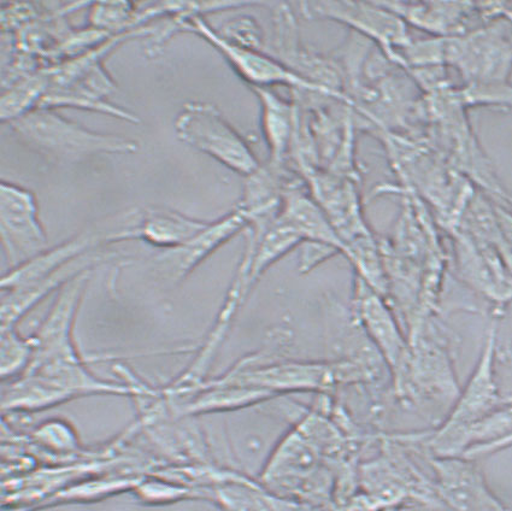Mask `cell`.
<instances>
[{"label": "cell", "mask_w": 512, "mask_h": 511, "mask_svg": "<svg viewBox=\"0 0 512 511\" xmlns=\"http://www.w3.org/2000/svg\"><path fill=\"white\" fill-rule=\"evenodd\" d=\"M209 223L173 209L147 208L140 211L134 239L144 240L147 244L164 250L173 249L196 237Z\"/></svg>", "instance_id": "obj_16"}, {"label": "cell", "mask_w": 512, "mask_h": 511, "mask_svg": "<svg viewBox=\"0 0 512 511\" xmlns=\"http://www.w3.org/2000/svg\"><path fill=\"white\" fill-rule=\"evenodd\" d=\"M510 29L511 22L505 15L468 34L443 38L444 67L456 69L463 84L510 82Z\"/></svg>", "instance_id": "obj_5"}, {"label": "cell", "mask_w": 512, "mask_h": 511, "mask_svg": "<svg viewBox=\"0 0 512 511\" xmlns=\"http://www.w3.org/2000/svg\"><path fill=\"white\" fill-rule=\"evenodd\" d=\"M445 511H509L494 495L474 460L427 456Z\"/></svg>", "instance_id": "obj_12"}, {"label": "cell", "mask_w": 512, "mask_h": 511, "mask_svg": "<svg viewBox=\"0 0 512 511\" xmlns=\"http://www.w3.org/2000/svg\"><path fill=\"white\" fill-rule=\"evenodd\" d=\"M162 13H164L162 5L137 15L134 13V5L129 2L96 3L91 9L90 23L93 29L100 32H114L116 29L123 32L125 28L134 25L137 21H144Z\"/></svg>", "instance_id": "obj_18"}, {"label": "cell", "mask_w": 512, "mask_h": 511, "mask_svg": "<svg viewBox=\"0 0 512 511\" xmlns=\"http://www.w3.org/2000/svg\"><path fill=\"white\" fill-rule=\"evenodd\" d=\"M382 7L398 15L406 25L435 38L468 34L494 20L505 17V3L473 2H382Z\"/></svg>", "instance_id": "obj_10"}, {"label": "cell", "mask_w": 512, "mask_h": 511, "mask_svg": "<svg viewBox=\"0 0 512 511\" xmlns=\"http://www.w3.org/2000/svg\"><path fill=\"white\" fill-rule=\"evenodd\" d=\"M261 104V128L273 167H284L296 135L299 107L296 99L282 98L272 88L250 87Z\"/></svg>", "instance_id": "obj_15"}, {"label": "cell", "mask_w": 512, "mask_h": 511, "mask_svg": "<svg viewBox=\"0 0 512 511\" xmlns=\"http://www.w3.org/2000/svg\"><path fill=\"white\" fill-rule=\"evenodd\" d=\"M180 32L197 34L198 37L207 41L217 52H220L229 66L249 87L287 86L297 93H308V95L322 96L339 102L326 88L293 72L270 52L241 48V46L229 43L205 21L204 16L186 17L182 22Z\"/></svg>", "instance_id": "obj_6"}, {"label": "cell", "mask_w": 512, "mask_h": 511, "mask_svg": "<svg viewBox=\"0 0 512 511\" xmlns=\"http://www.w3.org/2000/svg\"><path fill=\"white\" fill-rule=\"evenodd\" d=\"M512 446V436L502 440L497 444H493L490 446H486V448L472 449L466 452L463 457L469 458V460H478L480 457H486L496 452L503 451L505 449H509Z\"/></svg>", "instance_id": "obj_25"}, {"label": "cell", "mask_w": 512, "mask_h": 511, "mask_svg": "<svg viewBox=\"0 0 512 511\" xmlns=\"http://www.w3.org/2000/svg\"><path fill=\"white\" fill-rule=\"evenodd\" d=\"M310 195L325 211L341 242L347 248L358 239L373 236L364 221L360 180L317 169L304 176Z\"/></svg>", "instance_id": "obj_11"}, {"label": "cell", "mask_w": 512, "mask_h": 511, "mask_svg": "<svg viewBox=\"0 0 512 511\" xmlns=\"http://www.w3.org/2000/svg\"><path fill=\"white\" fill-rule=\"evenodd\" d=\"M38 442L60 452L74 451L78 448V438L68 424H64L61 420H52L41 425L34 433Z\"/></svg>", "instance_id": "obj_23"}, {"label": "cell", "mask_w": 512, "mask_h": 511, "mask_svg": "<svg viewBox=\"0 0 512 511\" xmlns=\"http://www.w3.org/2000/svg\"><path fill=\"white\" fill-rule=\"evenodd\" d=\"M494 209H496L500 231H502L505 243L512 251V210L498 203H494Z\"/></svg>", "instance_id": "obj_24"}, {"label": "cell", "mask_w": 512, "mask_h": 511, "mask_svg": "<svg viewBox=\"0 0 512 511\" xmlns=\"http://www.w3.org/2000/svg\"><path fill=\"white\" fill-rule=\"evenodd\" d=\"M506 17H508V19L511 22L510 39H511V43H512V9L509 11V13H508V15H506Z\"/></svg>", "instance_id": "obj_26"}, {"label": "cell", "mask_w": 512, "mask_h": 511, "mask_svg": "<svg viewBox=\"0 0 512 511\" xmlns=\"http://www.w3.org/2000/svg\"><path fill=\"white\" fill-rule=\"evenodd\" d=\"M33 357L31 339L21 337L15 326L2 327V378L3 380L21 377L29 367Z\"/></svg>", "instance_id": "obj_20"}, {"label": "cell", "mask_w": 512, "mask_h": 511, "mask_svg": "<svg viewBox=\"0 0 512 511\" xmlns=\"http://www.w3.org/2000/svg\"><path fill=\"white\" fill-rule=\"evenodd\" d=\"M502 316L492 311L479 361L449 415L433 430L417 433V436L415 433V443L425 449L427 456L462 457L467 451L470 428L503 403L497 380L499 322Z\"/></svg>", "instance_id": "obj_2"}, {"label": "cell", "mask_w": 512, "mask_h": 511, "mask_svg": "<svg viewBox=\"0 0 512 511\" xmlns=\"http://www.w3.org/2000/svg\"><path fill=\"white\" fill-rule=\"evenodd\" d=\"M217 32L223 39L241 46V48L264 51L263 29L250 16H241L238 19L231 20Z\"/></svg>", "instance_id": "obj_22"}, {"label": "cell", "mask_w": 512, "mask_h": 511, "mask_svg": "<svg viewBox=\"0 0 512 511\" xmlns=\"http://www.w3.org/2000/svg\"><path fill=\"white\" fill-rule=\"evenodd\" d=\"M299 7L308 19L331 20L349 27L353 33L372 41L398 67L400 54L413 43L408 25L380 2H315Z\"/></svg>", "instance_id": "obj_7"}, {"label": "cell", "mask_w": 512, "mask_h": 511, "mask_svg": "<svg viewBox=\"0 0 512 511\" xmlns=\"http://www.w3.org/2000/svg\"><path fill=\"white\" fill-rule=\"evenodd\" d=\"M410 350L403 367L392 377L394 396L437 427L461 395L452 340L441 322L431 317L408 337Z\"/></svg>", "instance_id": "obj_1"}, {"label": "cell", "mask_w": 512, "mask_h": 511, "mask_svg": "<svg viewBox=\"0 0 512 511\" xmlns=\"http://www.w3.org/2000/svg\"><path fill=\"white\" fill-rule=\"evenodd\" d=\"M141 501L147 504H172L185 499H210L205 491L194 490L192 487L175 485L160 480L139 481L133 490Z\"/></svg>", "instance_id": "obj_21"}, {"label": "cell", "mask_w": 512, "mask_h": 511, "mask_svg": "<svg viewBox=\"0 0 512 511\" xmlns=\"http://www.w3.org/2000/svg\"><path fill=\"white\" fill-rule=\"evenodd\" d=\"M0 237L10 270L50 249L34 193L8 181L0 185Z\"/></svg>", "instance_id": "obj_8"}, {"label": "cell", "mask_w": 512, "mask_h": 511, "mask_svg": "<svg viewBox=\"0 0 512 511\" xmlns=\"http://www.w3.org/2000/svg\"><path fill=\"white\" fill-rule=\"evenodd\" d=\"M50 75L46 69L23 76L4 88L2 96V122L9 123L39 108L41 99L49 91Z\"/></svg>", "instance_id": "obj_17"}, {"label": "cell", "mask_w": 512, "mask_h": 511, "mask_svg": "<svg viewBox=\"0 0 512 511\" xmlns=\"http://www.w3.org/2000/svg\"><path fill=\"white\" fill-rule=\"evenodd\" d=\"M9 126L23 145L57 163H75L99 155H132L139 150L133 139L91 131L56 109H34L9 122Z\"/></svg>", "instance_id": "obj_3"}, {"label": "cell", "mask_w": 512, "mask_h": 511, "mask_svg": "<svg viewBox=\"0 0 512 511\" xmlns=\"http://www.w3.org/2000/svg\"><path fill=\"white\" fill-rule=\"evenodd\" d=\"M249 214L239 207L221 219L210 222L204 231L185 244L164 250L156 256V270L163 278L179 283L190 275L200 263L207 260L223 244L231 240L235 234L245 231L250 226Z\"/></svg>", "instance_id": "obj_13"}, {"label": "cell", "mask_w": 512, "mask_h": 511, "mask_svg": "<svg viewBox=\"0 0 512 511\" xmlns=\"http://www.w3.org/2000/svg\"><path fill=\"white\" fill-rule=\"evenodd\" d=\"M174 128L182 143L214 158L222 166L245 178L262 167L243 135L214 104L187 102L176 116Z\"/></svg>", "instance_id": "obj_4"}, {"label": "cell", "mask_w": 512, "mask_h": 511, "mask_svg": "<svg viewBox=\"0 0 512 511\" xmlns=\"http://www.w3.org/2000/svg\"><path fill=\"white\" fill-rule=\"evenodd\" d=\"M356 304L363 330L390 368L392 379L408 358V336L385 297L364 283L360 276H356Z\"/></svg>", "instance_id": "obj_14"}, {"label": "cell", "mask_w": 512, "mask_h": 511, "mask_svg": "<svg viewBox=\"0 0 512 511\" xmlns=\"http://www.w3.org/2000/svg\"><path fill=\"white\" fill-rule=\"evenodd\" d=\"M455 95L464 109L493 107L512 109V84H463L455 86Z\"/></svg>", "instance_id": "obj_19"}, {"label": "cell", "mask_w": 512, "mask_h": 511, "mask_svg": "<svg viewBox=\"0 0 512 511\" xmlns=\"http://www.w3.org/2000/svg\"><path fill=\"white\" fill-rule=\"evenodd\" d=\"M459 280L493 311L504 314L512 302V273L498 246L469 237L462 231L450 234Z\"/></svg>", "instance_id": "obj_9"}]
</instances>
